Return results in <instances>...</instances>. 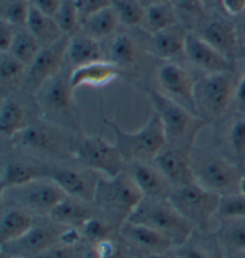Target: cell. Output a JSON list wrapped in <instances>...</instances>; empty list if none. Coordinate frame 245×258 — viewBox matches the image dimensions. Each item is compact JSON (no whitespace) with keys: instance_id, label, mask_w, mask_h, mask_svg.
I'll return each instance as SVG.
<instances>
[{"instance_id":"6125c7cd","label":"cell","mask_w":245,"mask_h":258,"mask_svg":"<svg viewBox=\"0 0 245 258\" xmlns=\"http://www.w3.org/2000/svg\"><path fill=\"white\" fill-rule=\"evenodd\" d=\"M225 258H226V257H225Z\"/></svg>"},{"instance_id":"277c9868","label":"cell","mask_w":245,"mask_h":258,"mask_svg":"<svg viewBox=\"0 0 245 258\" xmlns=\"http://www.w3.org/2000/svg\"><path fill=\"white\" fill-rule=\"evenodd\" d=\"M143 199V194L125 170L111 178L101 176L96 186L93 205L101 217L120 228L131 218Z\"/></svg>"},{"instance_id":"8992f818","label":"cell","mask_w":245,"mask_h":258,"mask_svg":"<svg viewBox=\"0 0 245 258\" xmlns=\"http://www.w3.org/2000/svg\"><path fill=\"white\" fill-rule=\"evenodd\" d=\"M103 122L114 132L116 147L127 164L153 161L167 145L162 122L153 110L146 123L137 132H125L117 123L105 117Z\"/></svg>"},{"instance_id":"4fadbf2b","label":"cell","mask_w":245,"mask_h":258,"mask_svg":"<svg viewBox=\"0 0 245 258\" xmlns=\"http://www.w3.org/2000/svg\"><path fill=\"white\" fill-rule=\"evenodd\" d=\"M38 219V218H37ZM65 226L57 225L49 218H40L30 231L12 243L2 245V254L24 258H37L47 250L61 243Z\"/></svg>"},{"instance_id":"8d00e7d4","label":"cell","mask_w":245,"mask_h":258,"mask_svg":"<svg viewBox=\"0 0 245 258\" xmlns=\"http://www.w3.org/2000/svg\"><path fill=\"white\" fill-rule=\"evenodd\" d=\"M84 240L91 246H95L103 240L111 239L118 235V228L108 220L97 214L80 228Z\"/></svg>"},{"instance_id":"4dcf8cb0","label":"cell","mask_w":245,"mask_h":258,"mask_svg":"<svg viewBox=\"0 0 245 258\" xmlns=\"http://www.w3.org/2000/svg\"><path fill=\"white\" fill-rule=\"evenodd\" d=\"M120 24L117 15L111 5L84 19L80 23V31L101 42L116 34Z\"/></svg>"},{"instance_id":"836d02e7","label":"cell","mask_w":245,"mask_h":258,"mask_svg":"<svg viewBox=\"0 0 245 258\" xmlns=\"http://www.w3.org/2000/svg\"><path fill=\"white\" fill-rule=\"evenodd\" d=\"M25 28L41 42L43 47L55 43V42L65 36L63 31L60 30L59 25L56 24L55 19L41 14L38 10L31 5L30 9H29Z\"/></svg>"},{"instance_id":"d6986e66","label":"cell","mask_w":245,"mask_h":258,"mask_svg":"<svg viewBox=\"0 0 245 258\" xmlns=\"http://www.w3.org/2000/svg\"><path fill=\"white\" fill-rule=\"evenodd\" d=\"M190 152L192 151L166 145L154 158L153 164L169 180L173 189L195 182Z\"/></svg>"},{"instance_id":"d4e9b609","label":"cell","mask_w":245,"mask_h":258,"mask_svg":"<svg viewBox=\"0 0 245 258\" xmlns=\"http://www.w3.org/2000/svg\"><path fill=\"white\" fill-rule=\"evenodd\" d=\"M97 214V209L92 202L67 195L51 211L48 218L57 225L80 230L90 219H92Z\"/></svg>"},{"instance_id":"e575fe53","label":"cell","mask_w":245,"mask_h":258,"mask_svg":"<svg viewBox=\"0 0 245 258\" xmlns=\"http://www.w3.org/2000/svg\"><path fill=\"white\" fill-rule=\"evenodd\" d=\"M232 161L245 169V114L238 111L231 117L225 134Z\"/></svg>"},{"instance_id":"f5cc1de1","label":"cell","mask_w":245,"mask_h":258,"mask_svg":"<svg viewBox=\"0 0 245 258\" xmlns=\"http://www.w3.org/2000/svg\"><path fill=\"white\" fill-rule=\"evenodd\" d=\"M82 258H99V257H98V253H97V251H96L95 247L91 246L88 251H86V253L84 254Z\"/></svg>"},{"instance_id":"d590c367","label":"cell","mask_w":245,"mask_h":258,"mask_svg":"<svg viewBox=\"0 0 245 258\" xmlns=\"http://www.w3.org/2000/svg\"><path fill=\"white\" fill-rule=\"evenodd\" d=\"M42 48L43 46L41 44V42L27 28H22L16 32L10 50L6 53H10L12 56H15L16 59L29 67L40 54Z\"/></svg>"},{"instance_id":"5b68a950","label":"cell","mask_w":245,"mask_h":258,"mask_svg":"<svg viewBox=\"0 0 245 258\" xmlns=\"http://www.w3.org/2000/svg\"><path fill=\"white\" fill-rule=\"evenodd\" d=\"M195 182L218 195L239 192L244 167L217 151L194 147L190 152Z\"/></svg>"},{"instance_id":"d6a6232c","label":"cell","mask_w":245,"mask_h":258,"mask_svg":"<svg viewBox=\"0 0 245 258\" xmlns=\"http://www.w3.org/2000/svg\"><path fill=\"white\" fill-rule=\"evenodd\" d=\"M177 24H180V22L173 4L170 2L159 3L146 6V15L141 29L146 35H153Z\"/></svg>"},{"instance_id":"f546056e","label":"cell","mask_w":245,"mask_h":258,"mask_svg":"<svg viewBox=\"0 0 245 258\" xmlns=\"http://www.w3.org/2000/svg\"><path fill=\"white\" fill-rule=\"evenodd\" d=\"M28 67L10 53L0 56V91L2 98L21 92L27 79Z\"/></svg>"},{"instance_id":"94428289","label":"cell","mask_w":245,"mask_h":258,"mask_svg":"<svg viewBox=\"0 0 245 258\" xmlns=\"http://www.w3.org/2000/svg\"><path fill=\"white\" fill-rule=\"evenodd\" d=\"M28 2H29V0H28Z\"/></svg>"},{"instance_id":"680465c9","label":"cell","mask_w":245,"mask_h":258,"mask_svg":"<svg viewBox=\"0 0 245 258\" xmlns=\"http://www.w3.org/2000/svg\"><path fill=\"white\" fill-rule=\"evenodd\" d=\"M212 2H217V3H219V4H220V6H221V0H212Z\"/></svg>"},{"instance_id":"db71d44e","label":"cell","mask_w":245,"mask_h":258,"mask_svg":"<svg viewBox=\"0 0 245 258\" xmlns=\"http://www.w3.org/2000/svg\"><path fill=\"white\" fill-rule=\"evenodd\" d=\"M141 3L145 6H148V5H152V4H159V3H169L170 0H140Z\"/></svg>"},{"instance_id":"74e56055","label":"cell","mask_w":245,"mask_h":258,"mask_svg":"<svg viewBox=\"0 0 245 258\" xmlns=\"http://www.w3.org/2000/svg\"><path fill=\"white\" fill-rule=\"evenodd\" d=\"M118 21L127 28H138L143 25L146 6L140 0H111Z\"/></svg>"},{"instance_id":"b9f144b4","label":"cell","mask_w":245,"mask_h":258,"mask_svg":"<svg viewBox=\"0 0 245 258\" xmlns=\"http://www.w3.org/2000/svg\"><path fill=\"white\" fill-rule=\"evenodd\" d=\"M173 6H175L178 18L179 16H183L185 23L188 22L192 25H195L205 12L204 0H173Z\"/></svg>"},{"instance_id":"60d3db41","label":"cell","mask_w":245,"mask_h":258,"mask_svg":"<svg viewBox=\"0 0 245 258\" xmlns=\"http://www.w3.org/2000/svg\"><path fill=\"white\" fill-rule=\"evenodd\" d=\"M219 220L245 219V196L240 192L220 196V202L215 215Z\"/></svg>"},{"instance_id":"484cf974","label":"cell","mask_w":245,"mask_h":258,"mask_svg":"<svg viewBox=\"0 0 245 258\" xmlns=\"http://www.w3.org/2000/svg\"><path fill=\"white\" fill-rule=\"evenodd\" d=\"M38 117H33L27 105L14 96L2 98L0 106V132L3 137L11 141L16 135L24 131L31 122Z\"/></svg>"},{"instance_id":"6f0895ef","label":"cell","mask_w":245,"mask_h":258,"mask_svg":"<svg viewBox=\"0 0 245 258\" xmlns=\"http://www.w3.org/2000/svg\"><path fill=\"white\" fill-rule=\"evenodd\" d=\"M3 258H24V257H16V256H6V254H2Z\"/></svg>"},{"instance_id":"9c48e42d","label":"cell","mask_w":245,"mask_h":258,"mask_svg":"<svg viewBox=\"0 0 245 258\" xmlns=\"http://www.w3.org/2000/svg\"><path fill=\"white\" fill-rule=\"evenodd\" d=\"M73 161L103 177H116L127 167L125 158L116 145L109 144L101 135H76Z\"/></svg>"},{"instance_id":"f6af8a7d","label":"cell","mask_w":245,"mask_h":258,"mask_svg":"<svg viewBox=\"0 0 245 258\" xmlns=\"http://www.w3.org/2000/svg\"><path fill=\"white\" fill-rule=\"evenodd\" d=\"M74 4L78 10L80 23L89 16L112 5L111 0H74Z\"/></svg>"},{"instance_id":"cb8c5ba5","label":"cell","mask_w":245,"mask_h":258,"mask_svg":"<svg viewBox=\"0 0 245 258\" xmlns=\"http://www.w3.org/2000/svg\"><path fill=\"white\" fill-rule=\"evenodd\" d=\"M122 76L120 70L106 60L86 63L71 70L70 82L74 91L84 86L104 88Z\"/></svg>"},{"instance_id":"91938a15","label":"cell","mask_w":245,"mask_h":258,"mask_svg":"<svg viewBox=\"0 0 245 258\" xmlns=\"http://www.w3.org/2000/svg\"><path fill=\"white\" fill-rule=\"evenodd\" d=\"M128 258H137V257H133V256H131V257H128Z\"/></svg>"},{"instance_id":"f35d334b","label":"cell","mask_w":245,"mask_h":258,"mask_svg":"<svg viewBox=\"0 0 245 258\" xmlns=\"http://www.w3.org/2000/svg\"><path fill=\"white\" fill-rule=\"evenodd\" d=\"M29 9L30 3L28 0H2V21L17 29L25 28Z\"/></svg>"},{"instance_id":"ac0fdd59","label":"cell","mask_w":245,"mask_h":258,"mask_svg":"<svg viewBox=\"0 0 245 258\" xmlns=\"http://www.w3.org/2000/svg\"><path fill=\"white\" fill-rule=\"evenodd\" d=\"M185 56L187 61L202 74L236 72L234 61L222 55L195 31L189 30L187 34Z\"/></svg>"},{"instance_id":"f907efd6","label":"cell","mask_w":245,"mask_h":258,"mask_svg":"<svg viewBox=\"0 0 245 258\" xmlns=\"http://www.w3.org/2000/svg\"><path fill=\"white\" fill-rule=\"evenodd\" d=\"M238 40H239V51L245 49V18L239 23V27H237Z\"/></svg>"},{"instance_id":"8fae6325","label":"cell","mask_w":245,"mask_h":258,"mask_svg":"<svg viewBox=\"0 0 245 258\" xmlns=\"http://www.w3.org/2000/svg\"><path fill=\"white\" fill-rule=\"evenodd\" d=\"M169 201L198 231H209V221L217 215L220 195L205 189L198 182L175 188Z\"/></svg>"},{"instance_id":"44dd1931","label":"cell","mask_w":245,"mask_h":258,"mask_svg":"<svg viewBox=\"0 0 245 258\" xmlns=\"http://www.w3.org/2000/svg\"><path fill=\"white\" fill-rule=\"evenodd\" d=\"M50 164L30 159H10L3 166L0 191L17 188L41 178H48Z\"/></svg>"},{"instance_id":"7a4b0ae2","label":"cell","mask_w":245,"mask_h":258,"mask_svg":"<svg viewBox=\"0 0 245 258\" xmlns=\"http://www.w3.org/2000/svg\"><path fill=\"white\" fill-rule=\"evenodd\" d=\"M70 73L71 69L66 66L60 73L38 89L34 96V101L40 118L78 134L82 132L80 111L74 98Z\"/></svg>"},{"instance_id":"30bf717a","label":"cell","mask_w":245,"mask_h":258,"mask_svg":"<svg viewBox=\"0 0 245 258\" xmlns=\"http://www.w3.org/2000/svg\"><path fill=\"white\" fill-rule=\"evenodd\" d=\"M66 196V192L54 180L41 178L2 191V206L22 208L36 218H48Z\"/></svg>"},{"instance_id":"4316f807","label":"cell","mask_w":245,"mask_h":258,"mask_svg":"<svg viewBox=\"0 0 245 258\" xmlns=\"http://www.w3.org/2000/svg\"><path fill=\"white\" fill-rule=\"evenodd\" d=\"M37 218L24 209L12 206H2L0 218V243H12L33 228Z\"/></svg>"},{"instance_id":"1f68e13d","label":"cell","mask_w":245,"mask_h":258,"mask_svg":"<svg viewBox=\"0 0 245 258\" xmlns=\"http://www.w3.org/2000/svg\"><path fill=\"white\" fill-rule=\"evenodd\" d=\"M214 234L225 257L245 251V219L220 220Z\"/></svg>"},{"instance_id":"681fc988","label":"cell","mask_w":245,"mask_h":258,"mask_svg":"<svg viewBox=\"0 0 245 258\" xmlns=\"http://www.w3.org/2000/svg\"><path fill=\"white\" fill-rule=\"evenodd\" d=\"M236 103L238 105V111L245 114V64L243 73H241V76L239 77V83H238Z\"/></svg>"},{"instance_id":"11a10c76","label":"cell","mask_w":245,"mask_h":258,"mask_svg":"<svg viewBox=\"0 0 245 258\" xmlns=\"http://www.w3.org/2000/svg\"><path fill=\"white\" fill-rule=\"evenodd\" d=\"M239 192L243 194L245 196V170L243 172V175L240 177V182H239Z\"/></svg>"},{"instance_id":"9a60e30c","label":"cell","mask_w":245,"mask_h":258,"mask_svg":"<svg viewBox=\"0 0 245 258\" xmlns=\"http://www.w3.org/2000/svg\"><path fill=\"white\" fill-rule=\"evenodd\" d=\"M70 36H64L55 43L44 46L28 67L27 79L21 93L34 97L43 84L60 73L66 64V50Z\"/></svg>"},{"instance_id":"6da1fadb","label":"cell","mask_w":245,"mask_h":258,"mask_svg":"<svg viewBox=\"0 0 245 258\" xmlns=\"http://www.w3.org/2000/svg\"><path fill=\"white\" fill-rule=\"evenodd\" d=\"M76 135L49 122L36 118L10 141L18 153L46 164L73 160Z\"/></svg>"},{"instance_id":"2e32d148","label":"cell","mask_w":245,"mask_h":258,"mask_svg":"<svg viewBox=\"0 0 245 258\" xmlns=\"http://www.w3.org/2000/svg\"><path fill=\"white\" fill-rule=\"evenodd\" d=\"M48 178L54 180L66 195L93 203L96 186L101 176L78 164L67 165L59 163L50 164Z\"/></svg>"},{"instance_id":"7dc6e473","label":"cell","mask_w":245,"mask_h":258,"mask_svg":"<svg viewBox=\"0 0 245 258\" xmlns=\"http://www.w3.org/2000/svg\"><path fill=\"white\" fill-rule=\"evenodd\" d=\"M61 2L63 0H29L31 6L38 10L41 14L48 16V17H53L59 11Z\"/></svg>"},{"instance_id":"3957f363","label":"cell","mask_w":245,"mask_h":258,"mask_svg":"<svg viewBox=\"0 0 245 258\" xmlns=\"http://www.w3.org/2000/svg\"><path fill=\"white\" fill-rule=\"evenodd\" d=\"M152 110L162 122L166 143L170 146L192 151L200 132L208 125L207 122L163 95L156 88H147Z\"/></svg>"},{"instance_id":"7402d4cb","label":"cell","mask_w":245,"mask_h":258,"mask_svg":"<svg viewBox=\"0 0 245 258\" xmlns=\"http://www.w3.org/2000/svg\"><path fill=\"white\" fill-rule=\"evenodd\" d=\"M126 171L133 178L145 199H169L173 190L153 161L127 164Z\"/></svg>"},{"instance_id":"52a82bcc","label":"cell","mask_w":245,"mask_h":258,"mask_svg":"<svg viewBox=\"0 0 245 258\" xmlns=\"http://www.w3.org/2000/svg\"><path fill=\"white\" fill-rule=\"evenodd\" d=\"M239 83L237 72L202 74L195 86L196 115L207 123L217 122L227 114L233 103Z\"/></svg>"},{"instance_id":"7c38bea8","label":"cell","mask_w":245,"mask_h":258,"mask_svg":"<svg viewBox=\"0 0 245 258\" xmlns=\"http://www.w3.org/2000/svg\"><path fill=\"white\" fill-rule=\"evenodd\" d=\"M156 80L157 90L196 115L195 86L198 77L177 61H162L157 66Z\"/></svg>"},{"instance_id":"e0dca14e","label":"cell","mask_w":245,"mask_h":258,"mask_svg":"<svg viewBox=\"0 0 245 258\" xmlns=\"http://www.w3.org/2000/svg\"><path fill=\"white\" fill-rule=\"evenodd\" d=\"M118 238L130 251L131 256L145 258L148 254L162 253L172 250L173 244L169 238L147 226L125 221L118 228Z\"/></svg>"},{"instance_id":"ffe728a7","label":"cell","mask_w":245,"mask_h":258,"mask_svg":"<svg viewBox=\"0 0 245 258\" xmlns=\"http://www.w3.org/2000/svg\"><path fill=\"white\" fill-rule=\"evenodd\" d=\"M196 34L232 61L240 53L237 25L230 19L220 17L202 22Z\"/></svg>"},{"instance_id":"816d5d0a","label":"cell","mask_w":245,"mask_h":258,"mask_svg":"<svg viewBox=\"0 0 245 258\" xmlns=\"http://www.w3.org/2000/svg\"><path fill=\"white\" fill-rule=\"evenodd\" d=\"M145 258H178V256L175 253V251L170 250L166 251V252H162V253H153V254H148Z\"/></svg>"},{"instance_id":"ba28073f","label":"cell","mask_w":245,"mask_h":258,"mask_svg":"<svg viewBox=\"0 0 245 258\" xmlns=\"http://www.w3.org/2000/svg\"><path fill=\"white\" fill-rule=\"evenodd\" d=\"M128 220L147 226L172 241L173 246L186 243L195 227L173 207L169 199H143Z\"/></svg>"},{"instance_id":"ab89813d","label":"cell","mask_w":245,"mask_h":258,"mask_svg":"<svg viewBox=\"0 0 245 258\" xmlns=\"http://www.w3.org/2000/svg\"><path fill=\"white\" fill-rule=\"evenodd\" d=\"M54 19L65 36H72L80 30V18L74 0H63Z\"/></svg>"},{"instance_id":"bcb514c9","label":"cell","mask_w":245,"mask_h":258,"mask_svg":"<svg viewBox=\"0 0 245 258\" xmlns=\"http://www.w3.org/2000/svg\"><path fill=\"white\" fill-rule=\"evenodd\" d=\"M17 30L18 29L12 27L11 24L0 21V51L2 53H6L10 50Z\"/></svg>"},{"instance_id":"9f6ffc18","label":"cell","mask_w":245,"mask_h":258,"mask_svg":"<svg viewBox=\"0 0 245 258\" xmlns=\"http://www.w3.org/2000/svg\"><path fill=\"white\" fill-rule=\"evenodd\" d=\"M226 258H245V251H243V252H239V253H236V254H232V256H228Z\"/></svg>"},{"instance_id":"c3c4849f","label":"cell","mask_w":245,"mask_h":258,"mask_svg":"<svg viewBox=\"0 0 245 258\" xmlns=\"http://www.w3.org/2000/svg\"><path fill=\"white\" fill-rule=\"evenodd\" d=\"M221 9L227 16L236 17L245 11V0H221Z\"/></svg>"},{"instance_id":"5bb4252c","label":"cell","mask_w":245,"mask_h":258,"mask_svg":"<svg viewBox=\"0 0 245 258\" xmlns=\"http://www.w3.org/2000/svg\"><path fill=\"white\" fill-rule=\"evenodd\" d=\"M106 43L108 46L105 49L103 48L104 60L115 64L122 76L127 74L134 77L135 74L137 78H140V72L144 70L143 61L145 62V57L151 55L147 49V42L143 44L132 34L116 32L106 40Z\"/></svg>"},{"instance_id":"603a6c76","label":"cell","mask_w":245,"mask_h":258,"mask_svg":"<svg viewBox=\"0 0 245 258\" xmlns=\"http://www.w3.org/2000/svg\"><path fill=\"white\" fill-rule=\"evenodd\" d=\"M189 30L177 24L157 34L148 35L147 49L160 61H177L185 56L186 38Z\"/></svg>"},{"instance_id":"83f0119b","label":"cell","mask_w":245,"mask_h":258,"mask_svg":"<svg viewBox=\"0 0 245 258\" xmlns=\"http://www.w3.org/2000/svg\"><path fill=\"white\" fill-rule=\"evenodd\" d=\"M104 60L101 42L78 31L69 38L66 50V64L71 70L83 64Z\"/></svg>"},{"instance_id":"f1b7e54d","label":"cell","mask_w":245,"mask_h":258,"mask_svg":"<svg viewBox=\"0 0 245 258\" xmlns=\"http://www.w3.org/2000/svg\"><path fill=\"white\" fill-rule=\"evenodd\" d=\"M178 258H225L214 232L196 230L186 243L173 247Z\"/></svg>"},{"instance_id":"7bdbcfd3","label":"cell","mask_w":245,"mask_h":258,"mask_svg":"<svg viewBox=\"0 0 245 258\" xmlns=\"http://www.w3.org/2000/svg\"><path fill=\"white\" fill-rule=\"evenodd\" d=\"M91 245L88 243L64 244L60 243L40 254L37 258H82Z\"/></svg>"},{"instance_id":"ee69618b","label":"cell","mask_w":245,"mask_h":258,"mask_svg":"<svg viewBox=\"0 0 245 258\" xmlns=\"http://www.w3.org/2000/svg\"><path fill=\"white\" fill-rule=\"evenodd\" d=\"M97 251L99 258H128L131 257L130 251L127 250L126 245L117 237L111 239L103 240L101 243L93 246Z\"/></svg>"}]
</instances>
